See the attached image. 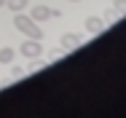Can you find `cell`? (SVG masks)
Returning a JSON list of instances; mask_svg holds the SVG:
<instances>
[{"mask_svg": "<svg viewBox=\"0 0 126 118\" xmlns=\"http://www.w3.org/2000/svg\"><path fill=\"white\" fill-rule=\"evenodd\" d=\"M11 62H14V48L3 46L0 48V65H11Z\"/></svg>", "mask_w": 126, "mask_h": 118, "instance_id": "cell-6", "label": "cell"}, {"mask_svg": "<svg viewBox=\"0 0 126 118\" xmlns=\"http://www.w3.org/2000/svg\"><path fill=\"white\" fill-rule=\"evenodd\" d=\"M30 19H35V22H46V19H51V8L48 5H35V8H30Z\"/></svg>", "mask_w": 126, "mask_h": 118, "instance_id": "cell-4", "label": "cell"}, {"mask_svg": "<svg viewBox=\"0 0 126 118\" xmlns=\"http://www.w3.org/2000/svg\"><path fill=\"white\" fill-rule=\"evenodd\" d=\"M48 62H40V59H32L30 62V67H27V72H35V70H40V67H46Z\"/></svg>", "mask_w": 126, "mask_h": 118, "instance_id": "cell-9", "label": "cell"}, {"mask_svg": "<svg viewBox=\"0 0 126 118\" xmlns=\"http://www.w3.org/2000/svg\"><path fill=\"white\" fill-rule=\"evenodd\" d=\"M5 5H8L14 14H19V11H24V8H27V0H5Z\"/></svg>", "mask_w": 126, "mask_h": 118, "instance_id": "cell-7", "label": "cell"}, {"mask_svg": "<svg viewBox=\"0 0 126 118\" xmlns=\"http://www.w3.org/2000/svg\"><path fill=\"white\" fill-rule=\"evenodd\" d=\"M0 5H5V0H0Z\"/></svg>", "mask_w": 126, "mask_h": 118, "instance_id": "cell-12", "label": "cell"}, {"mask_svg": "<svg viewBox=\"0 0 126 118\" xmlns=\"http://www.w3.org/2000/svg\"><path fill=\"white\" fill-rule=\"evenodd\" d=\"M70 3H78V0H70Z\"/></svg>", "mask_w": 126, "mask_h": 118, "instance_id": "cell-13", "label": "cell"}, {"mask_svg": "<svg viewBox=\"0 0 126 118\" xmlns=\"http://www.w3.org/2000/svg\"><path fill=\"white\" fill-rule=\"evenodd\" d=\"M83 27H86V32L97 35V32H102V30H105V19H99V16H89Z\"/></svg>", "mask_w": 126, "mask_h": 118, "instance_id": "cell-5", "label": "cell"}, {"mask_svg": "<svg viewBox=\"0 0 126 118\" xmlns=\"http://www.w3.org/2000/svg\"><path fill=\"white\" fill-rule=\"evenodd\" d=\"M11 75H14V78H19V75H24V70H22V67H11Z\"/></svg>", "mask_w": 126, "mask_h": 118, "instance_id": "cell-11", "label": "cell"}, {"mask_svg": "<svg viewBox=\"0 0 126 118\" xmlns=\"http://www.w3.org/2000/svg\"><path fill=\"white\" fill-rule=\"evenodd\" d=\"M83 43V35H78V32H64L62 35V48L64 51H73V48H78Z\"/></svg>", "mask_w": 126, "mask_h": 118, "instance_id": "cell-3", "label": "cell"}, {"mask_svg": "<svg viewBox=\"0 0 126 118\" xmlns=\"http://www.w3.org/2000/svg\"><path fill=\"white\" fill-rule=\"evenodd\" d=\"M19 54L27 56V59H38L40 54H43V46H40V40H32V38H27L24 43L19 46Z\"/></svg>", "mask_w": 126, "mask_h": 118, "instance_id": "cell-2", "label": "cell"}, {"mask_svg": "<svg viewBox=\"0 0 126 118\" xmlns=\"http://www.w3.org/2000/svg\"><path fill=\"white\" fill-rule=\"evenodd\" d=\"M115 19H118V14H115L113 8H107V11H105V22H115Z\"/></svg>", "mask_w": 126, "mask_h": 118, "instance_id": "cell-10", "label": "cell"}, {"mask_svg": "<svg viewBox=\"0 0 126 118\" xmlns=\"http://www.w3.org/2000/svg\"><path fill=\"white\" fill-rule=\"evenodd\" d=\"M113 11H115L118 16H124L126 14V0H113Z\"/></svg>", "mask_w": 126, "mask_h": 118, "instance_id": "cell-8", "label": "cell"}, {"mask_svg": "<svg viewBox=\"0 0 126 118\" xmlns=\"http://www.w3.org/2000/svg\"><path fill=\"white\" fill-rule=\"evenodd\" d=\"M14 27H16L19 32H24L27 38H32V40H43V30L38 27V22H35V19H30V16H24L22 11L14 16Z\"/></svg>", "mask_w": 126, "mask_h": 118, "instance_id": "cell-1", "label": "cell"}]
</instances>
